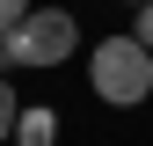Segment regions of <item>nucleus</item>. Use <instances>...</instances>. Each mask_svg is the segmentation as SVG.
<instances>
[{"label":"nucleus","mask_w":153,"mask_h":146,"mask_svg":"<svg viewBox=\"0 0 153 146\" xmlns=\"http://www.w3.org/2000/svg\"><path fill=\"white\" fill-rule=\"evenodd\" d=\"M131 7H146V0H131Z\"/></svg>","instance_id":"0eeeda50"},{"label":"nucleus","mask_w":153,"mask_h":146,"mask_svg":"<svg viewBox=\"0 0 153 146\" xmlns=\"http://www.w3.org/2000/svg\"><path fill=\"white\" fill-rule=\"evenodd\" d=\"M80 51V22L66 7H29L7 29V66H66Z\"/></svg>","instance_id":"f03ea898"},{"label":"nucleus","mask_w":153,"mask_h":146,"mask_svg":"<svg viewBox=\"0 0 153 146\" xmlns=\"http://www.w3.org/2000/svg\"><path fill=\"white\" fill-rule=\"evenodd\" d=\"M15 117H22V102H15V88H7V73H0V139H15Z\"/></svg>","instance_id":"20e7f679"},{"label":"nucleus","mask_w":153,"mask_h":146,"mask_svg":"<svg viewBox=\"0 0 153 146\" xmlns=\"http://www.w3.org/2000/svg\"><path fill=\"white\" fill-rule=\"evenodd\" d=\"M88 88L102 95L109 110H139L153 95V51L139 44V36H102V44L88 51Z\"/></svg>","instance_id":"f257e3e1"},{"label":"nucleus","mask_w":153,"mask_h":146,"mask_svg":"<svg viewBox=\"0 0 153 146\" xmlns=\"http://www.w3.org/2000/svg\"><path fill=\"white\" fill-rule=\"evenodd\" d=\"M15 146H59V117H51L44 102H22V117H15Z\"/></svg>","instance_id":"7ed1b4c3"},{"label":"nucleus","mask_w":153,"mask_h":146,"mask_svg":"<svg viewBox=\"0 0 153 146\" xmlns=\"http://www.w3.org/2000/svg\"><path fill=\"white\" fill-rule=\"evenodd\" d=\"M29 7H36V0H0V36H7L15 22H22V15H29Z\"/></svg>","instance_id":"39448f33"},{"label":"nucleus","mask_w":153,"mask_h":146,"mask_svg":"<svg viewBox=\"0 0 153 146\" xmlns=\"http://www.w3.org/2000/svg\"><path fill=\"white\" fill-rule=\"evenodd\" d=\"M131 36H139V44L153 51V0H146V7H139V22H131Z\"/></svg>","instance_id":"423d86ee"}]
</instances>
